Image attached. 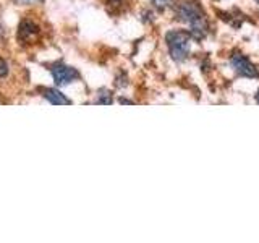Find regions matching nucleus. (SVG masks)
<instances>
[{"label": "nucleus", "instance_id": "obj_15", "mask_svg": "<svg viewBox=\"0 0 259 243\" xmlns=\"http://www.w3.org/2000/svg\"><path fill=\"white\" fill-rule=\"evenodd\" d=\"M0 102H2V101H0Z\"/></svg>", "mask_w": 259, "mask_h": 243}, {"label": "nucleus", "instance_id": "obj_11", "mask_svg": "<svg viewBox=\"0 0 259 243\" xmlns=\"http://www.w3.org/2000/svg\"><path fill=\"white\" fill-rule=\"evenodd\" d=\"M15 2H18L20 5H32V4H39V2H42V0H15Z\"/></svg>", "mask_w": 259, "mask_h": 243}, {"label": "nucleus", "instance_id": "obj_5", "mask_svg": "<svg viewBox=\"0 0 259 243\" xmlns=\"http://www.w3.org/2000/svg\"><path fill=\"white\" fill-rule=\"evenodd\" d=\"M39 34V26L31 20H23L18 28V40L20 43H26V40L32 39Z\"/></svg>", "mask_w": 259, "mask_h": 243}, {"label": "nucleus", "instance_id": "obj_7", "mask_svg": "<svg viewBox=\"0 0 259 243\" xmlns=\"http://www.w3.org/2000/svg\"><path fill=\"white\" fill-rule=\"evenodd\" d=\"M97 102H99V104H112V102H113L112 94L107 91V89H102L101 94L97 96Z\"/></svg>", "mask_w": 259, "mask_h": 243}, {"label": "nucleus", "instance_id": "obj_13", "mask_svg": "<svg viewBox=\"0 0 259 243\" xmlns=\"http://www.w3.org/2000/svg\"><path fill=\"white\" fill-rule=\"evenodd\" d=\"M107 2H120V0H107Z\"/></svg>", "mask_w": 259, "mask_h": 243}, {"label": "nucleus", "instance_id": "obj_14", "mask_svg": "<svg viewBox=\"0 0 259 243\" xmlns=\"http://www.w3.org/2000/svg\"><path fill=\"white\" fill-rule=\"evenodd\" d=\"M256 2H257V5H259V0H256Z\"/></svg>", "mask_w": 259, "mask_h": 243}, {"label": "nucleus", "instance_id": "obj_1", "mask_svg": "<svg viewBox=\"0 0 259 243\" xmlns=\"http://www.w3.org/2000/svg\"><path fill=\"white\" fill-rule=\"evenodd\" d=\"M178 18L185 21L186 24H190V34L193 39L201 40L202 37H206L209 26L206 20V13L202 10V7L198 2H183L178 5L177 10Z\"/></svg>", "mask_w": 259, "mask_h": 243}, {"label": "nucleus", "instance_id": "obj_9", "mask_svg": "<svg viewBox=\"0 0 259 243\" xmlns=\"http://www.w3.org/2000/svg\"><path fill=\"white\" fill-rule=\"evenodd\" d=\"M152 2V5L156 7V8H159V10H164V8H167V7H170L172 5L175 0H151Z\"/></svg>", "mask_w": 259, "mask_h": 243}, {"label": "nucleus", "instance_id": "obj_8", "mask_svg": "<svg viewBox=\"0 0 259 243\" xmlns=\"http://www.w3.org/2000/svg\"><path fill=\"white\" fill-rule=\"evenodd\" d=\"M8 73H10V65H8L5 59L0 57V78H7Z\"/></svg>", "mask_w": 259, "mask_h": 243}, {"label": "nucleus", "instance_id": "obj_6", "mask_svg": "<svg viewBox=\"0 0 259 243\" xmlns=\"http://www.w3.org/2000/svg\"><path fill=\"white\" fill-rule=\"evenodd\" d=\"M44 99L49 101L54 105H70L71 101L65 96L60 89H55V88H47L44 89Z\"/></svg>", "mask_w": 259, "mask_h": 243}, {"label": "nucleus", "instance_id": "obj_4", "mask_svg": "<svg viewBox=\"0 0 259 243\" xmlns=\"http://www.w3.org/2000/svg\"><path fill=\"white\" fill-rule=\"evenodd\" d=\"M230 67L235 73H238L240 76H245V78H257L259 76L257 68L249 62V59H246L245 55L238 54V55L230 57Z\"/></svg>", "mask_w": 259, "mask_h": 243}, {"label": "nucleus", "instance_id": "obj_12", "mask_svg": "<svg viewBox=\"0 0 259 243\" xmlns=\"http://www.w3.org/2000/svg\"><path fill=\"white\" fill-rule=\"evenodd\" d=\"M256 102H259V89H257V94H256Z\"/></svg>", "mask_w": 259, "mask_h": 243}, {"label": "nucleus", "instance_id": "obj_10", "mask_svg": "<svg viewBox=\"0 0 259 243\" xmlns=\"http://www.w3.org/2000/svg\"><path fill=\"white\" fill-rule=\"evenodd\" d=\"M5 39H7V28H5L2 18H0V44L5 43Z\"/></svg>", "mask_w": 259, "mask_h": 243}, {"label": "nucleus", "instance_id": "obj_3", "mask_svg": "<svg viewBox=\"0 0 259 243\" xmlns=\"http://www.w3.org/2000/svg\"><path fill=\"white\" fill-rule=\"evenodd\" d=\"M51 73H52V78L55 81L57 86H68L71 81H76L79 78V73L76 68L68 67V65L57 62L51 67Z\"/></svg>", "mask_w": 259, "mask_h": 243}, {"label": "nucleus", "instance_id": "obj_2", "mask_svg": "<svg viewBox=\"0 0 259 243\" xmlns=\"http://www.w3.org/2000/svg\"><path fill=\"white\" fill-rule=\"evenodd\" d=\"M191 34L190 31H182V29H174L168 31L165 34V43L168 47L170 57L175 62H183L190 54L191 49Z\"/></svg>", "mask_w": 259, "mask_h": 243}]
</instances>
